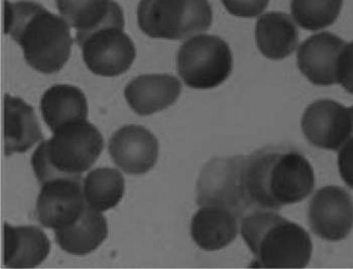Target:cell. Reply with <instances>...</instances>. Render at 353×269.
Instances as JSON below:
<instances>
[{
    "label": "cell",
    "instance_id": "3",
    "mask_svg": "<svg viewBox=\"0 0 353 269\" xmlns=\"http://www.w3.org/2000/svg\"><path fill=\"white\" fill-rule=\"evenodd\" d=\"M239 232L259 268H304L312 257L308 232L274 210L246 212L239 219Z\"/></svg>",
    "mask_w": 353,
    "mask_h": 269
},
{
    "label": "cell",
    "instance_id": "26",
    "mask_svg": "<svg viewBox=\"0 0 353 269\" xmlns=\"http://www.w3.org/2000/svg\"><path fill=\"white\" fill-rule=\"evenodd\" d=\"M337 84L353 94V41L345 43L337 63Z\"/></svg>",
    "mask_w": 353,
    "mask_h": 269
},
{
    "label": "cell",
    "instance_id": "9",
    "mask_svg": "<svg viewBox=\"0 0 353 269\" xmlns=\"http://www.w3.org/2000/svg\"><path fill=\"white\" fill-rule=\"evenodd\" d=\"M301 127L313 147L326 151H339L352 136L350 109L331 99L310 104L303 114Z\"/></svg>",
    "mask_w": 353,
    "mask_h": 269
},
{
    "label": "cell",
    "instance_id": "11",
    "mask_svg": "<svg viewBox=\"0 0 353 269\" xmlns=\"http://www.w3.org/2000/svg\"><path fill=\"white\" fill-rule=\"evenodd\" d=\"M109 155L113 162L128 175H143L156 166L159 142L149 129L126 125L109 140Z\"/></svg>",
    "mask_w": 353,
    "mask_h": 269
},
{
    "label": "cell",
    "instance_id": "22",
    "mask_svg": "<svg viewBox=\"0 0 353 269\" xmlns=\"http://www.w3.org/2000/svg\"><path fill=\"white\" fill-rule=\"evenodd\" d=\"M124 191L123 175L114 169H96L83 180L85 202L97 211H108L117 207L123 198Z\"/></svg>",
    "mask_w": 353,
    "mask_h": 269
},
{
    "label": "cell",
    "instance_id": "23",
    "mask_svg": "<svg viewBox=\"0 0 353 269\" xmlns=\"http://www.w3.org/2000/svg\"><path fill=\"white\" fill-rule=\"evenodd\" d=\"M342 6L343 0H292V17L298 27L318 32L337 21Z\"/></svg>",
    "mask_w": 353,
    "mask_h": 269
},
{
    "label": "cell",
    "instance_id": "5",
    "mask_svg": "<svg viewBox=\"0 0 353 269\" xmlns=\"http://www.w3.org/2000/svg\"><path fill=\"white\" fill-rule=\"evenodd\" d=\"M176 67L187 86L196 90H210L230 78L233 69L232 52L219 36L198 34L181 45Z\"/></svg>",
    "mask_w": 353,
    "mask_h": 269
},
{
    "label": "cell",
    "instance_id": "7",
    "mask_svg": "<svg viewBox=\"0 0 353 269\" xmlns=\"http://www.w3.org/2000/svg\"><path fill=\"white\" fill-rule=\"evenodd\" d=\"M123 29L121 25H108L87 34H76L85 65L95 75L117 77L134 64L136 47Z\"/></svg>",
    "mask_w": 353,
    "mask_h": 269
},
{
    "label": "cell",
    "instance_id": "17",
    "mask_svg": "<svg viewBox=\"0 0 353 269\" xmlns=\"http://www.w3.org/2000/svg\"><path fill=\"white\" fill-rule=\"evenodd\" d=\"M186 0H141L137 23L143 34L161 40H182Z\"/></svg>",
    "mask_w": 353,
    "mask_h": 269
},
{
    "label": "cell",
    "instance_id": "15",
    "mask_svg": "<svg viewBox=\"0 0 353 269\" xmlns=\"http://www.w3.org/2000/svg\"><path fill=\"white\" fill-rule=\"evenodd\" d=\"M239 217L216 206H204L194 215L191 222L192 239L206 251L225 248L239 233Z\"/></svg>",
    "mask_w": 353,
    "mask_h": 269
},
{
    "label": "cell",
    "instance_id": "12",
    "mask_svg": "<svg viewBox=\"0 0 353 269\" xmlns=\"http://www.w3.org/2000/svg\"><path fill=\"white\" fill-rule=\"evenodd\" d=\"M345 43L332 32L313 34L297 49L301 73L316 86L337 84V63Z\"/></svg>",
    "mask_w": 353,
    "mask_h": 269
},
{
    "label": "cell",
    "instance_id": "25",
    "mask_svg": "<svg viewBox=\"0 0 353 269\" xmlns=\"http://www.w3.org/2000/svg\"><path fill=\"white\" fill-rule=\"evenodd\" d=\"M221 2L231 15L241 19H254L263 14L270 0H221Z\"/></svg>",
    "mask_w": 353,
    "mask_h": 269
},
{
    "label": "cell",
    "instance_id": "19",
    "mask_svg": "<svg viewBox=\"0 0 353 269\" xmlns=\"http://www.w3.org/2000/svg\"><path fill=\"white\" fill-rule=\"evenodd\" d=\"M57 8L77 34L108 25L124 27L123 8L114 0H56Z\"/></svg>",
    "mask_w": 353,
    "mask_h": 269
},
{
    "label": "cell",
    "instance_id": "21",
    "mask_svg": "<svg viewBox=\"0 0 353 269\" xmlns=\"http://www.w3.org/2000/svg\"><path fill=\"white\" fill-rule=\"evenodd\" d=\"M41 112L46 125L54 132L72 121L87 119L88 102L78 87L54 85L43 93Z\"/></svg>",
    "mask_w": 353,
    "mask_h": 269
},
{
    "label": "cell",
    "instance_id": "18",
    "mask_svg": "<svg viewBox=\"0 0 353 269\" xmlns=\"http://www.w3.org/2000/svg\"><path fill=\"white\" fill-rule=\"evenodd\" d=\"M297 23L291 15L271 12L261 14L256 25V43L263 57L284 60L296 51L299 42Z\"/></svg>",
    "mask_w": 353,
    "mask_h": 269
},
{
    "label": "cell",
    "instance_id": "4",
    "mask_svg": "<svg viewBox=\"0 0 353 269\" xmlns=\"http://www.w3.org/2000/svg\"><path fill=\"white\" fill-rule=\"evenodd\" d=\"M43 140L32 156V166L40 184L58 177H82L103 151L102 134L92 123L76 120Z\"/></svg>",
    "mask_w": 353,
    "mask_h": 269
},
{
    "label": "cell",
    "instance_id": "2",
    "mask_svg": "<svg viewBox=\"0 0 353 269\" xmlns=\"http://www.w3.org/2000/svg\"><path fill=\"white\" fill-rule=\"evenodd\" d=\"M4 32L23 49L28 66L40 73L62 70L71 55L70 25L34 1H6Z\"/></svg>",
    "mask_w": 353,
    "mask_h": 269
},
{
    "label": "cell",
    "instance_id": "10",
    "mask_svg": "<svg viewBox=\"0 0 353 269\" xmlns=\"http://www.w3.org/2000/svg\"><path fill=\"white\" fill-rule=\"evenodd\" d=\"M311 230L331 242L345 239L353 228V200L344 189L326 186L313 195L308 207Z\"/></svg>",
    "mask_w": 353,
    "mask_h": 269
},
{
    "label": "cell",
    "instance_id": "8",
    "mask_svg": "<svg viewBox=\"0 0 353 269\" xmlns=\"http://www.w3.org/2000/svg\"><path fill=\"white\" fill-rule=\"evenodd\" d=\"M85 207L82 177H58L41 184L36 217L43 227L64 229L79 219Z\"/></svg>",
    "mask_w": 353,
    "mask_h": 269
},
{
    "label": "cell",
    "instance_id": "14",
    "mask_svg": "<svg viewBox=\"0 0 353 269\" xmlns=\"http://www.w3.org/2000/svg\"><path fill=\"white\" fill-rule=\"evenodd\" d=\"M51 242L40 228L3 227V264L10 268H34L47 259Z\"/></svg>",
    "mask_w": 353,
    "mask_h": 269
},
{
    "label": "cell",
    "instance_id": "20",
    "mask_svg": "<svg viewBox=\"0 0 353 269\" xmlns=\"http://www.w3.org/2000/svg\"><path fill=\"white\" fill-rule=\"evenodd\" d=\"M108 235V225L102 212L87 205L71 226L54 230L57 244L72 255H87L95 251Z\"/></svg>",
    "mask_w": 353,
    "mask_h": 269
},
{
    "label": "cell",
    "instance_id": "28",
    "mask_svg": "<svg viewBox=\"0 0 353 269\" xmlns=\"http://www.w3.org/2000/svg\"><path fill=\"white\" fill-rule=\"evenodd\" d=\"M350 112V117H352V136H353V106L352 107H348Z\"/></svg>",
    "mask_w": 353,
    "mask_h": 269
},
{
    "label": "cell",
    "instance_id": "13",
    "mask_svg": "<svg viewBox=\"0 0 353 269\" xmlns=\"http://www.w3.org/2000/svg\"><path fill=\"white\" fill-rule=\"evenodd\" d=\"M182 85L169 74H150L134 78L124 89L130 107L141 116L167 109L180 97Z\"/></svg>",
    "mask_w": 353,
    "mask_h": 269
},
{
    "label": "cell",
    "instance_id": "6",
    "mask_svg": "<svg viewBox=\"0 0 353 269\" xmlns=\"http://www.w3.org/2000/svg\"><path fill=\"white\" fill-rule=\"evenodd\" d=\"M245 156L213 158L205 164L196 186L199 207L216 206L235 213L239 218L252 210L243 184Z\"/></svg>",
    "mask_w": 353,
    "mask_h": 269
},
{
    "label": "cell",
    "instance_id": "27",
    "mask_svg": "<svg viewBox=\"0 0 353 269\" xmlns=\"http://www.w3.org/2000/svg\"><path fill=\"white\" fill-rule=\"evenodd\" d=\"M339 171L344 183L353 189V136L339 151Z\"/></svg>",
    "mask_w": 353,
    "mask_h": 269
},
{
    "label": "cell",
    "instance_id": "16",
    "mask_svg": "<svg viewBox=\"0 0 353 269\" xmlns=\"http://www.w3.org/2000/svg\"><path fill=\"white\" fill-rule=\"evenodd\" d=\"M43 140V131L34 108L19 97L6 94L4 97L6 155L26 153Z\"/></svg>",
    "mask_w": 353,
    "mask_h": 269
},
{
    "label": "cell",
    "instance_id": "24",
    "mask_svg": "<svg viewBox=\"0 0 353 269\" xmlns=\"http://www.w3.org/2000/svg\"><path fill=\"white\" fill-rule=\"evenodd\" d=\"M213 12L209 0H186L182 40L205 34L210 29Z\"/></svg>",
    "mask_w": 353,
    "mask_h": 269
},
{
    "label": "cell",
    "instance_id": "1",
    "mask_svg": "<svg viewBox=\"0 0 353 269\" xmlns=\"http://www.w3.org/2000/svg\"><path fill=\"white\" fill-rule=\"evenodd\" d=\"M243 184L250 207L279 211L312 194L315 173L300 151L269 147L245 156Z\"/></svg>",
    "mask_w": 353,
    "mask_h": 269
}]
</instances>
